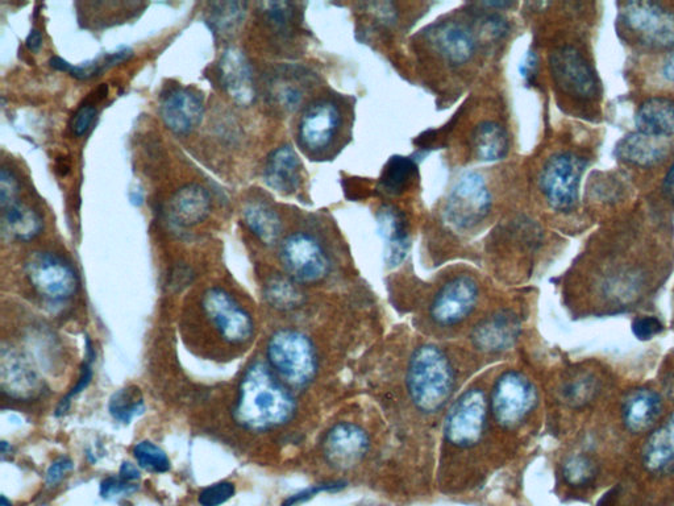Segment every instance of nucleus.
Instances as JSON below:
<instances>
[{
  "mask_svg": "<svg viewBox=\"0 0 674 506\" xmlns=\"http://www.w3.org/2000/svg\"><path fill=\"white\" fill-rule=\"evenodd\" d=\"M295 401L266 364L253 363L245 371L234 410L237 425L245 430L266 431L293 418Z\"/></svg>",
  "mask_w": 674,
  "mask_h": 506,
  "instance_id": "obj_1",
  "label": "nucleus"
},
{
  "mask_svg": "<svg viewBox=\"0 0 674 506\" xmlns=\"http://www.w3.org/2000/svg\"><path fill=\"white\" fill-rule=\"evenodd\" d=\"M455 385L451 363L440 348L422 346L411 356L407 387L422 412H438L449 400Z\"/></svg>",
  "mask_w": 674,
  "mask_h": 506,
  "instance_id": "obj_2",
  "label": "nucleus"
},
{
  "mask_svg": "<svg viewBox=\"0 0 674 506\" xmlns=\"http://www.w3.org/2000/svg\"><path fill=\"white\" fill-rule=\"evenodd\" d=\"M270 367L293 387H305L314 379L316 355L310 339L295 330H280L269 339Z\"/></svg>",
  "mask_w": 674,
  "mask_h": 506,
  "instance_id": "obj_3",
  "label": "nucleus"
},
{
  "mask_svg": "<svg viewBox=\"0 0 674 506\" xmlns=\"http://www.w3.org/2000/svg\"><path fill=\"white\" fill-rule=\"evenodd\" d=\"M588 161L573 152H560L544 164L539 185L548 205L568 213L577 206L580 184Z\"/></svg>",
  "mask_w": 674,
  "mask_h": 506,
  "instance_id": "obj_4",
  "label": "nucleus"
},
{
  "mask_svg": "<svg viewBox=\"0 0 674 506\" xmlns=\"http://www.w3.org/2000/svg\"><path fill=\"white\" fill-rule=\"evenodd\" d=\"M622 26L644 47L674 48V12L663 4L632 0L621 10Z\"/></svg>",
  "mask_w": 674,
  "mask_h": 506,
  "instance_id": "obj_5",
  "label": "nucleus"
},
{
  "mask_svg": "<svg viewBox=\"0 0 674 506\" xmlns=\"http://www.w3.org/2000/svg\"><path fill=\"white\" fill-rule=\"evenodd\" d=\"M202 310L212 330L230 346H245L255 335L251 314L224 289H208L203 294Z\"/></svg>",
  "mask_w": 674,
  "mask_h": 506,
  "instance_id": "obj_6",
  "label": "nucleus"
},
{
  "mask_svg": "<svg viewBox=\"0 0 674 506\" xmlns=\"http://www.w3.org/2000/svg\"><path fill=\"white\" fill-rule=\"evenodd\" d=\"M492 207V194L481 174H463L453 186L445 206V219L449 225L468 230L488 217Z\"/></svg>",
  "mask_w": 674,
  "mask_h": 506,
  "instance_id": "obj_7",
  "label": "nucleus"
},
{
  "mask_svg": "<svg viewBox=\"0 0 674 506\" xmlns=\"http://www.w3.org/2000/svg\"><path fill=\"white\" fill-rule=\"evenodd\" d=\"M551 73L563 93L577 101H593L599 97L601 85L592 65L571 45L557 48L549 58Z\"/></svg>",
  "mask_w": 674,
  "mask_h": 506,
  "instance_id": "obj_8",
  "label": "nucleus"
},
{
  "mask_svg": "<svg viewBox=\"0 0 674 506\" xmlns=\"http://www.w3.org/2000/svg\"><path fill=\"white\" fill-rule=\"evenodd\" d=\"M26 273L33 289L48 300H69L77 292L76 271L54 253L33 252L28 257Z\"/></svg>",
  "mask_w": 674,
  "mask_h": 506,
  "instance_id": "obj_9",
  "label": "nucleus"
},
{
  "mask_svg": "<svg viewBox=\"0 0 674 506\" xmlns=\"http://www.w3.org/2000/svg\"><path fill=\"white\" fill-rule=\"evenodd\" d=\"M280 259L290 279L301 284H314L323 280L330 269V260L318 240L303 232L284 240Z\"/></svg>",
  "mask_w": 674,
  "mask_h": 506,
  "instance_id": "obj_10",
  "label": "nucleus"
},
{
  "mask_svg": "<svg viewBox=\"0 0 674 506\" xmlns=\"http://www.w3.org/2000/svg\"><path fill=\"white\" fill-rule=\"evenodd\" d=\"M488 414L481 389H470L453 404L445 420V437L452 445L468 447L480 441Z\"/></svg>",
  "mask_w": 674,
  "mask_h": 506,
  "instance_id": "obj_11",
  "label": "nucleus"
},
{
  "mask_svg": "<svg viewBox=\"0 0 674 506\" xmlns=\"http://www.w3.org/2000/svg\"><path fill=\"white\" fill-rule=\"evenodd\" d=\"M535 402L534 385L518 372L505 373L495 384L492 410L499 425H518L534 408Z\"/></svg>",
  "mask_w": 674,
  "mask_h": 506,
  "instance_id": "obj_12",
  "label": "nucleus"
},
{
  "mask_svg": "<svg viewBox=\"0 0 674 506\" xmlns=\"http://www.w3.org/2000/svg\"><path fill=\"white\" fill-rule=\"evenodd\" d=\"M478 285L470 276H459L443 286L431 306V317L440 326H455L476 308Z\"/></svg>",
  "mask_w": 674,
  "mask_h": 506,
  "instance_id": "obj_13",
  "label": "nucleus"
},
{
  "mask_svg": "<svg viewBox=\"0 0 674 506\" xmlns=\"http://www.w3.org/2000/svg\"><path fill=\"white\" fill-rule=\"evenodd\" d=\"M369 449L365 431L353 423H337L324 438L323 452L327 462L339 470H348L364 458Z\"/></svg>",
  "mask_w": 674,
  "mask_h": 506,
  "instance_id": "obj_14",
  "label": "nucleus"
},
{
  "mask_svg": "<svg viewBox=\"0 0 674 506\" xmlns=\"http://www.w3.org/2000/svg\"><path fill=\"white\" fill-rule=\"evenodd\" d=\"M341 123L339 107L331 101H319L303 114L299 123V141L311 152L326 149L334 140Z\"/></svg>",
  "mask_w": 674,
  "mask_h": 506,
  "instance_id": "obj_15",
  "label": "nucleus"
},
{
  "mask_svg": "<svg viewBox=\"0 0 674 506\" xmlns=\"http://www.w3.org/2000/svg\"><path fill=\"white\" fill-rule=\"evenodd\" d=\"M0 358V388L6 396L29 401L43 393V383L18 352L3 348Z\"/></svg>",
  "mask_w": 674,
  "mask_h": 506,
  "instance_id": "obj_16",
  "label": "nucleus"
},
{
  "mask_svg": "<svg viewBox=\"0 0 674 506\" xmlns=\"http://www.w3.org/2000/svg\"><path fill=\"white\" fill-rule=\"evenodd\" d=\"M219 73L220 82L232 101L245 107L255 102L256 87L251 65L241 49L231 47L224 51L219 62Z\"/></svg>",
  "mask_w": 674,
  "mask_h": 506,
  "instance_id": "obj_17",
  "label": "nucleus"
},
{
  "mask_svg": "<svg viewBox=\"0 0 674 506\" xmlns=\"http://www.w3.org/2000/svg\"><path fill=\"white\" fill-rule=\"evenodd\" d=\"M205 106L201 97L189 89L170 91L161 103V118L176 135H189L202 123Z\"/></svg>",
  "mask_w": 674,
  "mask_h": 506,
  "instance_id": "obj_18",
  "label": "nucleus"
},
{
  "mask_svg": "<svg viewBox=\"0 0 674 506\" xmlns=\"http://www.w3.org/2000/svg\"><path fill=\"white\" fill-rule=\"evenodd\" d=\"M519 334L520 323L517 315L510 311H501L481 322L473 330L472 340L478 350L494 354L513 347Z\"/></svg>",
  "mask_w": 674,
  "mask_h": 506,
  "instance_id": "obj_19",
  "label": "nucleus"
},
{
  "mask_svg": "<svg viewBox=\"0 0 674 506\" xmlns=\"http://www.w3.org/2000/svg\"><path fill=\"white\" fill-rule=\"evenodd\" d=\"M378 234L385 244V259L397 267L406 259L410 248L409 228L405 215L394 206H384L377 213Z\"/></svg>",
  "mask_w": 674,
  "mask_h": 506,
  "instance_id": "obj_20",
  "label": "nucleus"
},
{
  "mask_svg": "<svg viewBox=\"0 0 674 506\" xmlns=\"http://www.w3.org/2000/svg\"><path fill=\"white\" fill-rule=\"evenodd\" d=\"M663 412V400L653 389L639 388L624 398L622 420L631 433H644L651 429Z\"/></svg>",
  "mask_w": 674,
  "mask_h": 506,
  "instance_id": "obj_21",
  "label": "nucleus"
},
{
  "mask_svg": "<svg viewBox=\"0 0 674 506\" xmlns=\"http://www.w3.org/2000/svg\"><path fill=\"white\" fill-rule=\"evenodd\" d=\"M301 160L291 145L270 153L264 169L266 185L281 194H291L301 185Z\"/></svg>",
  "mask_w": 674,
  "mask_h": 506,
  "instance_id": "obj_22",
  "label": "nucleus"
},
{
  "mask_svg": "<svg viewBox=\"0 0 674 506\" xmlns=\"http://www.w3.org/2000/svg\"><path fill=\"white\" fill-rule=\"evenodd\" d=\"M668 149L667 139L653 138L636 131L619 140L614 153L623 163L652 168L667 157Z\"/></svg>",
  "mask_w": 674,
  "mask_h": 506,
  "instance_id": "obj_23",
  "label": "nucleus"
},
{
  "mask_svg": "<svg viewBox=\"0 0 674 506\" xmlns=\"http://www.w3.org/2000/svg\"><path fill=\"white\" fill-rule=\"evenodd\" d=\"M169 213L178 226H197L205 222L211 213L210 194L198 184L182 186L170 199Z\"/></svg>",
  "mask_w": 674,
  "mask_h": 506,
  "instance_id": "obj_24",
  "label": "nucleus"
},
{
  "mask_svg": "<svg viewBox=\"0 0 674 506\" xmlns=\"http://www.w3.org/2000/svg\"><path fill=\"white\" fill-rule=\"evenodd\" d=\"M639 132L653 138L669 139L674 136V101L665 97H653L639 106L635 115Z\"/></svg>",
  "mask_w": 674,
  "mask_h": 506,
  "instance_id": "obj_25",
  "label": "nucleus"
},
{
  "mask_svg": "<svg viewBox=\"0 0 674 506\" xmlns=\"http://www.w3.org/2000/svg\"><path fill=\"white\" fill-rule=\"evenodd\" d=\"M436 48L451 65H464L476 51V41L472 32L461 24L448 22L441 24L435 32Z\"/></svg>",
  "mask_w": 674,
  "mask_h": 506,
  "instance_id": "obj_26",
  "label": "nucleus"
},
{
  "mask_svg": "<svg viewBox=\"0 0 674 506\" xmlns=\"http://www.w3.org/2000/svg\"><path fill=\"white\" fill-rule=\"evenodd\" d=\"M643 463L652 474H663L674 468V413L647 439L643 447Z\"/></svg>",
  "mask_w": 674,
  "mask_h": 506,
  "instance_id": "obj_27",
  "label": "nucleus"
},
{
  "mask_svg": "<svg viewBox=\"0 0 674 506\" xmlns=\"http://www.w3.org/2000/svg\"><path fill=\"white\" fill-rule=\"evenodd\" d=\"M473 151L481 161H498L509 152V135L501 124L484 122L472 135Z\"/></svg>",
  "mask_w": 674,
  "mask_h": 506,
  "instance_id": "obj_28",
  "label": "nucleus"
},
{
  "mask_svg": "<svg viewBox=\"0 0 674 506\" xmlns=\"http://www.w3.org/2000/svg\"><path fill=\"white\" fill-rule=\"evenodd\" d=\"M243 217L253 235L266 246H272L280 239L282 222L280 215L272 207L261 202H251L244 207Z\"/></svg>",
  "mask_w": 674,
  "mask_h": 506,
  "instance_id": "obj_29",
  "label": "nucleus"
},
{
  "mask_svg": "<svg viewBox=\"0 0 674 506\" xmlns=\"http://www.w3.org/2000/svg\"><path fill=\"white\" fill-rule=\"evenodd\" d=\"M3 221L12 238L29 242L43 231V219L32 207L15 202L3 209Z\"/></svg>",
  "mask_w": 674,
  "mask_h": 506,
  "instance_id": "obj_30",
  "label": "nucleus"
},
{
  "mask_svg": "<svg viewBox=\"0 0 674 506\" xmlns=\"http://www.w3.org/2000/svg\"><path fill=\"white\" fill-rule=\"evenodd\" d=\"M131 56V49L122 48L119 51L108 53V55L83 62V64L79 65L69 64L68 61L62 60L61 57H53L51 66L56 70H60V72L69 73L70 76L77 78V80H90V78L101 76L103 70L122 64V62L128 60Z\"/></svg>",
  "mask_w": 674,
  "mask_h": 506,
  "instance_id": "obj_31",
  "label": "nucleus"
},
{
  "mask_svg": "<svg viewBox=\"0 0 674 506\" xmlns=\"http://www.w3.org/2000/svg\"><path fill=\"white\" fill-rule=\"evenodd\" d=\"M247 7L245 2L210 3L208 24L219 35H232L243 24Z\"/></svg>",
  "mask_w": 674,
  "mask_h": 506,
  "instance_id": "obj_32",
  "label": "nucleus"
},
{
  "mask_svg": "<svg viewBox=\"0 0 674 506\" xmlns=\"http://www.w3.org/2000/svg\"><path fill=\"white\" fill-rule=\"evenodd\" d=\"M265 300L277 310H294L303 302V294L293 279L284 276L270 277L264 288Z\"/></svg>",
  "mask_w": 674,
  "mask_h": 506,
  "instance_id": "obj_33",
  "label": "nucleus"
},
{
  "mask_svg": "<svg viewBox=\"0 0 674 506\" xmlns=\"http://www.w3.org/2000/svg\"><path fill=\"white\" fill-rule=\"evenodd\" d=\"M108 412L115 421L128 425L145 412L143 394L137 387L119 389L108 402Z\"/></svg>",
  "mask_w": 674,
  "mask_h": 506,
  "instance_id": "obj_34",
  "label": "nucleus"
},
{
  "mask_svg": "<svg viewBox=\"0 0 674 506\" xmlns=\"http://www.w3.org/2000/svg\"><path fill=\"white\" fill-rule=\"evenodd\" d=\"M565 483L573 488H584L597 479L598 467L590 456L574 454L568 456L561 467Z\"/></svg>",
  "mask_w": 674,
  "mask_h": 506,
  "instance_id": "obj_35",
  "label": "nucleus"
},
{
  "mask_svg": "<svg viewBox=\"0 0 674 506\" xmlns=\"http://www.w3.org/2000/svg\"><path fill=\"white\" fill-rule=\"evenodd\" d=\"M416 165L406 157H393L386 165L381 178V188L388 194H399L413 180Z\"/></svg>",
  "mask_w": 674,
  "mask_h": 506,
  "instance_id": "obj_36",
  "label": "nucleus"
},
{
  "mask_svg": "<svg viewBox=\"0 0 674 506\" xmlns=\"http://www.w3.org/2000/svg\"><path fill=\"white\" fill-rule=\"evenodd\" d=\"M133 456L137 464L153 474H164L170 470V460L166 452L151 441L137 443L133 447Z\"/></svg>",
  "mask_w": 674,
  "mask_h": 506,
  "instance_id": "obj_37",
  "label": "nucleus"
},
{
  "mask_svg": "<svg viewBox=\"0 0 674 506\" xmlns=\"http://www.w3.org/2000/svg\"><path fill=\"white\" fill-rule=\"evenodd\" d=\"M597 392V379L592 375H588V373L574 377V379L565 385L563 391L564 398L568 401V404L576 406V408L589 404L596 397Z\"/></svg>",
  "mask_w": 674,
  "mask_h": 506,
  "instance_id": "obj_38",
  "label": "nucleus"
},
{
  "mask_svg": "<svg viewBox=\"0 0 674 506\" xmlns=\"http://www.w3.org/2000/svg\"><path fill=\"white\" fill-rule=\"evenodd\" d=\"M86 351L87 354L85 364H83V367L81 369V376H79L78 383L76 387L72 389V392L68 394V396L62 398V401L60 402V405H58L57 408L56 412L57 417L64 416V414L68 412L70 400H72L73 397H76L78 393L85 391V389L89 387L91 379H93V369H91V364H93L94 362L95 354L93 346H91V342L89 339H87Z\"/></svg>",
  "mask_w": 674,
  "mask_h": 506,
  "instance_id": "obj_39",
  "label": "nucleus"
},
{
  "mask_svg": "<svg viewBox=\"0 0 674 506\" xmlns=\"http://www.w3.org/2000/svg\"><path fill=\"white\" fill-rule=\"evenodd\" d=\"M235 492V485L230 481H220V483L212 484L210 487L203 489L199 493L198 503L201 506H220L232 499Z\"/></svg>",
  "mask_w": 674,
  "mask_h": 506,
  "instance_id": "obj_40",
  "label": "nucleus"
},
{
  "mask_svg": "<svg viewBox=\"0 0 674 506\" xmlns=\"http://www.w3.org/2000/svg\"><path fill=\"white\" fill-rule=\"evenodd\" d=\"M273 98L286 110H297L302 103L303 93L293 82L280 80L273 85Z\"/></svg>",
  "mask_w": 674,
  "mask_h": 506,
  "instance_id": "obj_41",
  "label": "nucleus"
},
{
  "mask_svg": "<svg viewBox=\"0 0 674 506\" xmlns=\"http://www.w3.org/2000/svg\"><path fill=\"white\" fill-rule=\"evenodd\" d=\"M137 489H139V485L136 483L124 480L120 476L118 478L110 476V478L102 481L101 496L106 500H119L122 497L131 496Z\"/></svg>",
  "mask_w": 674,
  "mask_h": 506,
  "instance_id": "obj_42",
  "label": "nucleus"
},
{
  "mask_svg": "<svg viewBox=\"0 0 674 506\" xmlns=\"http://www.w3.org/2000/svg\"><path fill=\"white\" fill-rule=\"evenodd\" d=\"M631 330L636 338L647 342V340H651L663 333L664 325L659 318L652 317V315H644V317L636 318L632 322Z\"/></svg>",
  "mask_w": 674,
  "mask_h": 506,
  "instance_id": "obj_43",
  "label": "nucleus"
},
{
  "mask_svg": "<svg viewBox=\"0 0 674 506\" xmlns=\"http://www.w3.org/2000/svg\"><path fill=\"white\" fill-rule=\"evenodd\" d=\"M266 18L274 27L284 29L290 26L293 20V8L286 2H269L262 4Z\"/></svg>",
  "mask_w": 674,
  "mask_h": 506,
  "instance_id": "obj_44",
  "label": "nucleus"
},
{
  "mask_svg": "<svg viewBox=\"0 0 674 506\" xmlns=\"http://www.w3.org/2000/svg\"><path fill=\"white\" fill-rule=\"evenodd\" d=\"M19 184L14 174L7 168H3L0 172V205L2 209L18 202Z\"/></svg>",
  "mask_w": 674,
  "mask_h": 506,
  "instance_id": "obj_45",
  "label": "nucleus"
},
{
  "mask_svg": "<svg viewBox=\"0 0 674 506\" xmlns=\"http://www.w3.org/2000/svg\"><path fill=\"white\" fill-rule=\"evenodd\" d=\"M345 487L344 483H324V484H318V485H312V487L303 489L302 492L297 493V495H293L289 497L285 501L282 506H297L299 504L306 503V501H309L311 499H314L316 495H319V493L323 492H337L340 491V489H343Z\"/></svg>",
  "mask_w": 674,
  "mask_h": 506,
  "instance_id": "obj_46",
  "label": "nucleus"
},
{
  "mask_svg": "<svg viewBox=\"0 0 674 506\" xmlns=\"http://www.w3.org/2000/svg\"><path fill=\"white\" fill-rule=\"evenodd\" d=\"M74 464L72 460L66 458V456H61L54 460V462L49 466L47 475H45V483L48 487H56L57 484H60L62 480L68 476L69 472H72Z\"/></svg>",
  "mask_w": 674,
  "mask_h": 506,
  "instance_id": "obj_47",
  "label": "nucleus"
},
{
  "mask_svg": "<svg viewBox=\"0 0 674 506\" xmlns=\"http://www.w3.org/2000/svg\"><path fill=\"white\" fill-rule=\"evenodd\" d=\"M95 116H97V109L94 106L86 105L82 106L81 109L77 111V114L74 115L72 122V131L76 136L85 135L87 131L90 130L91 124H93Z\"/></svg>",
  "mask_w": 674,
  "mask_h": 506,
  "instance_id": "obj_48",
  "label": "nucleus"
},
{
  "mask_svg": "<svg viewBox=\"0 0 674 506\" xmlns=\"http://www.w3.org/2000/svg\"><path fill=\"white\" fill-rule=\"evenodd\" d=\"M536 66H538V57H536L534 52H528L522 65H520V73L524 78H531L536 72Z\"/></svg>",
  "mask_w": 674,
  "mask_h": 506,
  "instance_id": "obj_49",
  "label": "nucleus"
},
{
  "mask_svg": "<svg viewBox=\"0 0 674 506\" xmlns=\"http://www.w3.org/2000/svg\"><path fill=\"white\" fill-rule=\"evenodd\" d=\"M119 476L124 480L131 481V483H136L137 480H140V471L135 464L124 462L120 467Z\"/></svg>",
  "mask_w": 674,
  "mask_h": 506,
  "instance_id": "obj_50",
  "label": "nucleus"
},
{
  "mask_svg": "<svg viewBox=\"0 0 674 506\" xmlns=\"http://www.w3.org/2000/svg\"><path fill=\"white\" fill-rule=\"evenodd\" d=\"M41 44H43V36L37 29H32L26 40L27 48L32 52H39Z\"/></svg>",
  "mask_w": 674,
  "mask_h": 506,
  "instance_id": "obj_51",
  "label": "nucleus"
},
{
  "mask_svg": "<svg viewBox=\"0 0 674 506\" xmlns=\"http://www.w3.org/2000/svg\"><path fill=\"white\" fill-rule=\"evenodd\" d=\"M663 190L665 196L673 199L674 201V161L672 167L668 170L667 176L664 178Z\"/></svg>",
  "mask_w": 674,
  "mask_h": 506,
  "instance_id": "obj_52",
  "label": "nucleus"
},
{
  "mask_svg": "<svg viewBox=\"0 0 674 506\" xmlns=\"http://www.w3.org/2000/svg\"><path fill=\"white\" fill-rule=\"evenodd\" d=\"M661 74L668 82H674V52L667 57V60L664 61L663 68H661Z\"/></svg>",
  "mask_w": 674,
  "mask_h": 506,
  "instance_id": "obj_53",
  "label": "nucleus"
},
{
  "mask_svg": "<svg viewBox=\"0 0 674 506\" xmlns=\"http://www.w3.org/2000/svg\"><path fill=\"white\" fill-rule=\"evenodd\" d=\"M0 506H11V501H8L6 496H2V499H0Z\"/></svg>",
  "mask_w": 674,
  "mask_h": 506,
  "instance_id": "obj_54",
  "label": "nucleus"
}]
</instances>
